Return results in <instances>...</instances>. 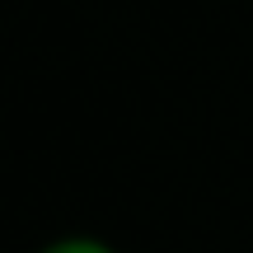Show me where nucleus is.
<instances>
[{
  "label": "nucleus",
  "instance_id": "1",
  "mask_svg": "<svg viewBox=\"0 0 253 253\" xmlns=\"http://www.w3.org/2000/svg\"><path fill=\"white\" fill-rule=\"evenodd\" d=\"M33 253H122L118 244H108L103 235H84V230H71V235H56L47 244H38Z\"/></svg>",
  "mask_w": 253,
  "mask_h": 253
}]
</instances>
